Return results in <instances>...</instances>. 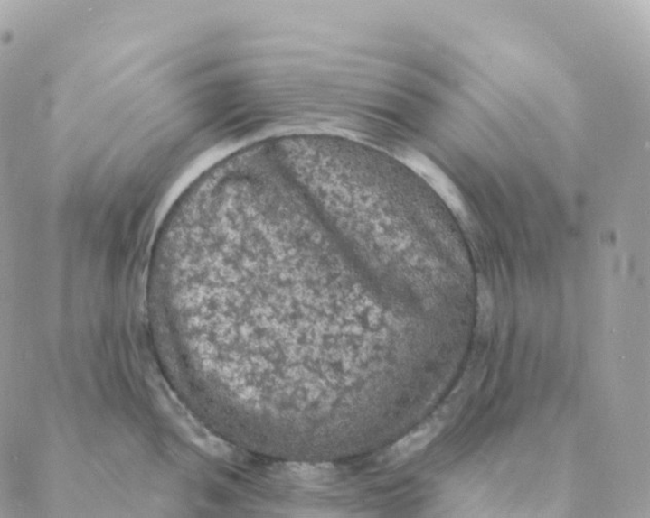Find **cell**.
Returning a JSON list of instances; mask_svg holds the SVG:
<instances>
[{
  "mask_svg": "<svg viewBox=\"0 0 650 518\" xmlns=\"http://www.w3.org/2000/svg\"><path fill=\"white\" fill-rule=\"evenodd\" d=\"M416 171L430 187L437 191V194L444 199V202L450 207L451 210L458 217L466 216L465 204L458 194L457 190L439 170L430 164L429 161L418 160L415 166Z\"/></svg>",
  "mask_w": 650,
  "mask_h": 518,
  "instance_id": "1",
  "label": "cell"
},
{
  "mask_svg": "<svg viewBox=\"0 0 650 518\" xmlns=\"http://www.w3.org/2000/svg\"><path fill=\"white\" fill-rule=\"evenodd\" d=\"M442 427L443 425L439 421H431V423L426 424L418 429L417 431L406 436L405 439L392 448L391 455L392 461L405 460V458L416 454L417 451L428 447L437 438Z\"/></svg>",
  "mask_w": 650,
  "mask_h": 518,
  "instance_id": "2",
  "label": "cell"
}]
</instances>
